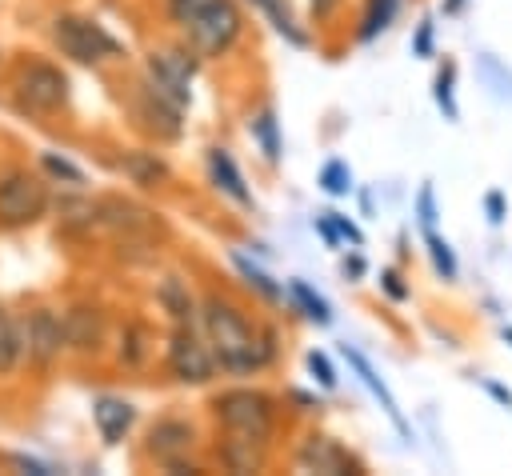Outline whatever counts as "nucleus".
<instances>
[{"label":"nucleus","instance_id":"obj_36","mask_svg":"<svg viewBox=\"0 0 512 476\" xmlns=\"http://www.w3.org/2000/svg\"><path fill=\"white\" fill-rule=\"evenodd\" d=\"M484 208H488V220H492V224H504V216H508L504 192H488V196H484Z\"/></svg>","mask_w":512,"mask_h":476},{"label":"nucleus","instance_id":"obj_3","mask_svg":"<svg viewBox=\"0 0 512 476\" xmlns=\"http://www.w3.org/2000/svg\"><path fill=\"white\" fill-rule=\"evenodd\" d=\"M52 40L60 44L64 56L80 60V64H96V60H108V56H120V40L108 36L100 24L84 20V16H60L52 24Z\"/></svg>","mask_w":512,"mask_h":476},{"label":"nucleus","instance_id":"obj_41","mask_svg":"<svg viewBox=\"0 0 512 476\" xmlns=\"http://www.w3.org/2000/svg\"><path fill=\"white\" fill-rule=\"evenodd\" d=\"M468 0H444V12H460Z\"/></svg>","mask_w":512,"mask_h":476},{"label":"nucleus","instance_id":"obj_13","mask_svg":"<svg viewBox=\"0 0 512 476\" xmlns=\"http://www.w3.org/2000/svg\"><path fill=\"white\" fill-rule=\"evenodd\" d=\"M208 176H212V184H216L224 196H232L236 204L252 208V188L244 184V176H240L236 160L228 156V148H208Z\"/></svg>","mask_w":512,"mask_h":476},{"label":"nucleus","instance_id":"obj_38","mask_svg":"<svg viewBox=\"0 0 512 476\" xmlns=\"http://www.w3.org/2000/svg\"><path fill=\"white\" fill-rule=\"evenodd\" d=\"M316 228H320V236H324V240H328V244H332V248H336V244H340V236H336V228H332V220H328V212H324V216H320V220H316Z\"/></svg>","mask_w":512,"mask_h":476},{"label":"nucleus","instance_id":"obj_15","mask_svg":"<svg viewBox=\"0 0 512 476\" xmlns=\"http://www.w3.org/2000/svg\"><path fill=\"white\" fill-rule=\"evenodd\" d=\"M60 328H64V344H72V348H80V352H92V348L100 344L104 320H100L96 308H72V312L60 320Z\"/></svg>","mask_w":512,"mask_h":476},{"label":"nucleus","instance_id":"obj_30","mask_svg":"<svg viewBox=\"0 0 512 476\" xmlns=\"http://www.w3.org/2000/svg\"><path fill=\"white\" fill-rule=\"evenodd\" d=\"M416 216H420V224L424 228H436V188L432 184H420V192H416Z\"/></svg>","mask_w":512,"mask_h":476},{"label":"nucleus","instance_id":"obj_9","mask_svg":"<svg viewBox=\"0 0 512 476\" xmlns=\"http://www.w3.org/2000/svg\"><path fill=\"white\" fill-rule=\"evenodd\" d=\"M20 344H24V352H28V360H32L36 368H48V364L60 356V348H64V328H60L56 312H52V308H36V312L28 316V324H24Z\"/></svg>","mask_w":512,"mask_h":476},{"label":"nucleus","instance_id":"obj_7","mask_svg":"<svg viewBox=\"0 0 512 476\" xmlns=\"http://www.w3.org/2000/svg\"><path fill=\"white\" fill-rule=\"evenodd\" d=\"M168 368L176 380L184 384H208L216 376V356L204 340H196L188 328H176L172 332V344H168Z\"/></svg>","mask_w":512,"mask_h":476},{"label":"nucleus","instance_id":"obj_26","mask_svg":"<svg viewBox=\"0 0 512 476\" xmlns=\"http://www.w3.org/2000/svg\"><path fill=\"white\" fill-rule=\"evenodd\" d=\"M452 80H456V68H452V64H444V68L436 72L432 96H436V104H440V112H444L448 120H460V108H456V96H452Z\"/></svg>","mask_w":512,"mask_h":476},{"label":"nucleus","instance_id":"obj_33","mask_svg":"<svg viewBox=\"0 0 512 476\" xmlns=\"http://www.w3.org/2000/svg\"><path fill=\"white\" fill-rule=\"evenodd\" d=\"M380 288H384V296H388V300H396V304H404V300L412 296V288L400 280V272H396V268H384V272H380Z\"/></svg>","mask_w":512,"mask_h":476},{"label":"nucleus","instance_id":"obj_37","mask_svg":"<svg viewBox=\"0 0 512 476\" xmlns=\"http://www.w3.org/2000/svg\"><path fill=\"white\" fill-rule=\"evenodd\" d=\"M484 392H488L492 400H500L504 408H512V392H508V388H504L500 380H484Z\"/></svg>","mask_w":512,"mask_h":476},{"label":"nucleus","instance_id":"obj_6","mask_svg":"<svg viewBox=\"0 0 512 476\" xmlns=\"http://www.w3.org/2000/svg\"><path fill=\"white\" fill-rule=\"evenodd\" d=\"M192 56L188 52H176V48H160L148 56V88L152 96H160L164 104L172 108H184L188 104V84H192Z\"/></svg>","mask_w":512,"mask_h":476},{"label":"nucleus","instance_id":"obj_32","mask_svg":"<svg viewBox=\"0 0 512 476\" xmlns=\"http://www.w3.org/2000/svg\"><path fill=\"white\" fill-rule=\"evenodd\" d=\"M208 4H212V0H168V16L184 28V24H192Z\"/></svg>","mask_w":512,"mask_h":476},{"label":"nucleus","instance_id":"obj_40","mask_svg":"<svg viewBox=\"0 0 512 476\" xmlns=\"http://www.w3.org/2000/svg\"><path fill=\"white\" fill-rule=\"evenodd\" d=\"M332 8H336V0H312V12H316V16H328Z\"/></svg>","mask_w":512,"mask_h":476},{"label":"nucleus","instance_id":"obj_21","mask_svg":"<svg viewBox=\"0 0 512 476\" xmlns=\"http://www.w3.org/2000/svg\"><path fill=\"white\" fill-rule=\"evenodd\" d=\"M288 296L300 304V312H304L308 320H316V324H328V320H332V308H328V300H324L320 292H312L304 280H292V284H288Z\"/></svg>","mask_w":512,"mask_h":476},{"label":"nucleus","instance_id":"obj_24","mask_svg":"<svg viewBox=\"0 0 512 476\" xmlns=\"http://www.w3.org/2000/svg\"><path fill=\"white\" fill-rule=\"evenodd\" d=\"M424 244H428V256H432V264H436V272L444 276V280H456V252L448 248V240L444 236H436L432 228H424Z\"/></svg>","mask_w":512,"mask_h":476},{"label":"nucleus","instance_id":"obj_19","mask_svg":"<svg viewBox=\"0 0 512 476\" xmlns=\"http://www.w3.org/2000/svg\"><path fill=\"white\" fill-rule=\"evenodd\" d=\"M476 68H480V80L500 96V100H512V72L504 60H496L492 52H480L476 56Z\"/></svg>","mask_w":512,"mask_h":476},{"label":"nucleus","instance_id":"obj_1","mask_svg":"<svg viewBox=\"0 0 512 476\" xmlns=\"http://www.w3.org/2000/svg\"><path fill=\"white\" fill-rule=\"evenodd\" d=\"M204 328H208V344H212V356L224 372L232 376H244V372H256L260 364L272 360V344L260 340L252 332V324L244 320V312L220 296H212L204 304Z\"/></svg>","mask_w":512,"mask_h":476},{"label":"nucleus","instance_id":"obj_10","mask_svg":"<svg viewBox=\"0 0 512 476\" xmlns=\"http://www.w3.org/2000/svg\"><path fill=\"white\" fill-rule=\"evenodd\" d=\"M344 356H348V364H352V372L360 376V384H364V388H368V392H372V396L380 400V408L388 412V420L396 424V432H400V436H412V428H408V420H404V416H400V408H396V396H392V392H388V384H384V380L376 376V368L368 364V356H364L360 348H352V344H344Z\"/></svg>","mask_w":512,"mask_h":476},{"label":"nucleus","instance_id":"obj_42","mask_svg":"<svg viewBox=\"0 0 512 476\" xmlns=\"http://www.w3.org/2000/svg\"><path fill=\"white\" fill-rule=\"evenodd\" d=\"M504 340H508V344H512V328H504Z\"/></svg>","mask_w":512,"mask_h":476},{"label":"nucleus","instance_id":"obj_29","mask_svg":"<svg viewBox=\"0 0 512 476\" xmlns=\"http://www.w3.org/2000/svg\"><path fill=\"white\" fill-rule=\"evenodd\" d=\"M40 164L52 172V176H60V180H68V184H84V172L76 168V164H68L64 156H56V152H44L40 156Z\"/></svg>","mask_w":512,"mask_h":476},{"label":"nucleus","instance_id":"obj_34","mask_svg":"<svg viewBox=\"0 0 512 476\" xmlns=\"http://www.w3.org/2000/svg\"><path fill=\"white\" fill-rule=\"evenodd\" d=\"M140 340H144L140 328H128V332H124V340H120V356H124L128 364H140V360H144V344H140Z\"/></svg>","mask_w":512,"mask_h":476},{"label":"nucleus","instance_id":"obj_17","mask_svg":"<svg viewBox=\"0 0 512 476\" xmlns=\"http://www.w3.org/2000/svg\"><path fill=\"white\" fill-rule=\"evenodd\" d=\"M252 4H256V8H260L268 20H272V28H276V32H280L288 44L308 48V32H304V28L292 20V12H288V4H284V0H252Z\"/></svg>","mask_w":512,"mask_h":476},{"label":"nucleus","instance_id":"obj_22","mask_svg":"<svg viewBox=\"0 0 512 476\" xmlns=\"http://www.w3.org/2000/svg\"><path fill=\"white\" fill-rule=\"evenodd\" d=\"M20 352H24L20 328H16V320L0 308V372H12V368L20 364Z\"/></svg>","mask_w":512,"mask_h":476},{"label":"nucleus","instance_id":"obj_14","mask_svg":"<svg viewBox=\"0 0 512 476\" xmlns=\"http://www.w3.org/2000/svg\"><path fill=\"white\" fill-rule=\"evenodd\" d=\"M92 420H96V428H100V436H104L108 444H120L124 432H128L132 420H136V408H132L128 400H120V396H100V400L92 404Z\"/></svg>","mask_w":512,"mask_h":476},{"label":"nucleus","instance_id":"obj_28","mask_svg":"<svg viewBox=\"0 0 512 476\" xmlns=\"http://www.w3.org/2000/svg\"><path fill=\"white\" fill-rule=\"evenodd\" d=\"M432 48H436V24H432V16H424V20L416 24V36H412V56L428 60Z\"/></svg>","mask_w":512,"mask_h":476},{"label":"nucleus","instance_id":"obj_39","mask_svg":"<svg viewBox=\"0 0 512 476\" xmlns=\"http://www.w3.org/2000/svg\"><path fill=\"white\" fill-rule=\"evenodd\" d=\"M344 276H364V256H352V260H344Z\"/></svg>","mask_w":512,"mask_h":476},{"label":"nucleus","instance_id":"obj_8","mask_svg":"<svg viewBox=\"0 0 512 476\" xmlns=\"http://www.w3.org/2000/svg\"><path fill=\"white\" fill-rule=\"evenodd\" d=\"M16 88H20V100L40 112H56L68 100V76L52 64H28L16 80Z\"/></svg>","mask_w":512,"mask_h":476},{"label":"nucleus","instance_id":"obj_25","mask_svg":"<svg viewBox=\"0 0 512 476\" xmlns=\"http://www.w3.org/2000/svg\"><path fill=\"white\" fill-rule=\"evenodd\" d=\"M320 188H324L328 196H348V192H352V168H348L344 160H328V164L320 168Z\"/></svg>","mask_w":512,"mask_h":476},{"label":"nucleus","instance_id":"obj_35","mask_svg":"<svg viewBox=\"0 0 512 476\" xmlns=\"http://www.w3.org/2000/svg\"><path fill=\"white\" fill-rule=\"evenodd\" d=\"M328 220H332V228H336V236H344V240H352V244H364V232L348 220V216H340V212H328Z\"/></svg>","mask_w":512,"mask_h":476},{"label":"nucleus","instance_id":"obj_12","mask_svg":"<svg viewBox=\"0 0 512 476\" xmlns=\"http://www.w3.org/2000/svg\"><path fill=\"white\" fill-rule=\"evenodd\" d=\"M188 448H192V424H184V420H156V424H152V432H148V452H152L156 460L172 464V460H180Z\"/></svg>","mask_w":512,"mask_h":476},{"label":"nucleus","instance_id":"obj_2","mask_svg":"<svg viewBox=\"0 0 512 476\" xmlns=\"http://www.w3.org/2000/svg\"><path fill=\"white\" fill-rule=\"evenodd\" d=\"M216 416L220 424L232 432V440H248V444H264L272 432V400L264 392L252 388H232L216 396Z\"/></svg>","mask_w":512,"mask_h":476},{"label":"nucleus","instance_id":"obj_31","mask_svg":"<svg viewBox=\"0 0 512 476\" xmlns=\"http://www.w3.org/2000/svg\"><path fill=\"white\" fill-rule=\"evenodd\" d=\"M304 364H308V372L320 380V388H336V368L328 364V356H324V352H316V348H312V352L304 356Z\"/></svg>","mask_w":512,"mask_h":476},{"label":"nucleus","instance_id":"obj_23","mask_svg":"<svg viewBox=\"0 0 512 476\" xmlns=\"http://www.w3.org/2000/svg\"><path fill=\"white\" fill-rule=\"evenodd\" d=\"M156 296H160V304H164L176 320H188V316H192V296H188V288H184L176 276L160 280V292H156Z\"/></svg>","mask_w":512,"mask_h":476},{"label":"nucleus","instance_id":"obj_11","mask_svg":"<svg viewBox=\"0 0 512 476\" xmlns=\"http://www.w3.org/2000/svg\"><path fill=\"white\" fill-rule=\"evenodd\" d=\"M296 464L304 472H344V468H356L352 456L332 440V436H308L296 452Z\"/></svg>","mask_w":512,"mask_h":476},{"label":"nucleus","instance_id":"obj_5","mask_svg":"<svg viewBox=\"0 0 512 476\" xmlns=\"http://www.w3.org/2000/svg\"><path fill=\"white\" fill-rule=\"evenodd\" d=\"M48 208V184L32 172H8L0 180V224H32Z\"/></svg>","mask_w":512,"mask_h":476},{"label":"nucleus","instance_id":"obj_16","mask_svg":"<svg viewBox=\"0 0 512 476\" xmlns=\"http://www.w3.org/2000/svg\"><path fill=\"white\" fill-rule=\"evenodd\" d=\"M116 168H120L132 184H144V188H156V184L168 176L164 160H156L152 152H124V156L116 160Z\"/></svg>","mask_w":512,"mask_h":476},{"label":"nucleus","instance_id":"obj_4","mask_svg":"<svg viewBox=\"0 0 512 476\" xmlns=\"http://www.w3.org/2000/svg\"><path fill=\"white\" fill-rule=\"evenodd\" d=\"M184 32L200 56H220L240 36V12L232 0H212L192 24H184Z\"/></svg>","mask_w":512,"mask_h":476},{"label":"nucleus","instance_id":"obj_27","mask_svg":"<svg viewBox=\"0 0 512 476\" xmlns=\"http://www.w3.org/2000/svg\"><path fill=\"white\" fill-rule=\"evenodd\" d=\"M396 8H400V0H372V8H368V16H364V28H360V40H372L376 32H384V28L392 24Z\"/></svg>","mask_w":512,"mask_h":476},{"label":"nucleus","instance_id":"obj_18","mask_svg":"<svg viewBox=\"0 0 512 476\" xmlns=\"http://www.w3.org/2000/svg\"><path fill=\"white\" fill-rule=\"evenodd\" d=\"M232 268H236V272L244 276V284H248V288H256L264 300H284V284H276V280H272L264 268H256L244 252H232Z\"/></svg>","mask_w":512,"mask_h":476},{"label":"nucleus","instance_id":"obj_20","mask_svg":"<svg viewBox=\"0 0 512 476\" xmlns=\"http://www.w3.org/2000/svg\"><path fill=\"white\" fill-rule=\"evenodd\" d=\"M248 128H252V136H256L260 152H264V156L276 164V160H280V128H276V112H272V108L256 112V120H252Z\"/></svg>","mask_w":512,"mask_h":476}]
</instances>
